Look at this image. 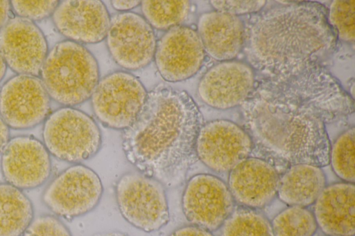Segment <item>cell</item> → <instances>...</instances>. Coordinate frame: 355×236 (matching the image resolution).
Segmentation results:
<instances>
[{"label": "cell", "instance_id": "obj_1", "mask_svg": "<svg viewBox=\"0 0 355 236\" xmlns=\"http://www.w3.org/2000/svg\"><path fill=\"white\" fill-rule=\"evenodd\" d=\"M253 151L282 174L288 166L329 164L326 125L354 112V101L325 69L286 76H261L241 105Z\"/></svg>", "mask_w": 355, "mask_h": 236}, {"label": "cell", "instance_id": "obj_2", "mask_svg": "<svg viewBox=\"0 0 355 236\" xmlns=\"http://www.w3.org/2000/svg\"><path fill=\"white\" fill-rule=\"evenodd\" d=\"M202 125L201 112L187 91L159 84L148 92L136 119L123 130L124 154L139 172L165 187H177L197 158L196 141Z\"/></svg>", "mask_w": 355, "mask_h": 236}, {"label": "cell", "instance_id": "obj_3", "mask_svg": "<svg viewBox=\"0 0 355 236\" xmlns=\"http://www.w3.org/2000/svg\"><path fill=\"white\" fill-rule=\"evenodd\" d=\"M336 44L325 8L318 3H285L253 17L245 26L248 64L262 76H286L324 66Z\"/></svg>", "mask_w": 355, "mask_h": 236}, {"label": "cell", "instance_id": "obj_4", "mask_svg": "<svg viewBox=\"0 0 355 236\" xmlns=\"http://www.w3.org/2000/svg\"><path fill=\"white\" fill-rule=\"evenodd\" d=\"M40 75L50 98L72 107L91 98L100 80L93 54L83 44L68 39L49 51Z\"/></svg>", "mask_w": 355, "mask_h": 236}, {"label": "cell", "instance_id": "obj_5", "mask_svg": "<svg viewBox=\"0 0 355 236\" xmlns=\"http://www.w3.org/2000/svg\"><path fill=\"white\" fill-rule=\"evenodd\" d=\"M42 138L50 154L75 164L95 156L102 143L101 132L95 120L72 107L59 108L48 116Z\"/></svg>", "mask_w": 355, "mask_h": 236}, {"label": "cell", "instance_id": "obj_6", "mask_svg": "<svg viewBox=\"0 0 355 236\" xmlns=\"http://www.w3.org/2000/svg\"><path fill=\"white\" fill-rule=\"evenodd\" d=\"M121 216L132 226L147 233L159 230L170 219L165 186L142 172L123 174L115 188Z\"/></svg>", "mask_w": 355, "mask_h": 236}, {"label": "cell", "instance_id": "obj_7", "mask_svg": "<svg viewBox=\"0 0 355 236\" xmlns=\"http://www.w3.org/2000/svg\"><path fill=\"white\" fill-rule=\"evenodd\" d=\"M147 94L137 77L115 71L99 80L91 96L92 109L104 126L123 131L136 119Z\"/></svg>", "mask_w": 355, "mask_h": 236}, {"label": "cell", "instance_id": "obj_8", "mask_svg": "<svg viewBox=\"0 0 355 236\" xmlns=\"http://www.w3.org/2000/svg\"><path fill=\"white\" fill-rule=\"evenodd\" d=\"M103 193L96 172L80 163L57 175L44 189L42 199L55 215L71 219L92 211Z\"/></svg>", "mask_w": 355, "mask_h": 236}, {"label": "cell", "instance_id": "obj_9", "mask_svg": "<svg viewBox=\"0 0 355 236\" xmlns=\"http://www.w3.org/2000/svg\"><path fill=\"white\" fill-rule=\"evenodd\" d=\"M252 151V140L247 131L225 119L203 123L195 146L196 158L218 173L229 172L251 156Z\"/></svg>", "mask_w": 355, "mask_h": 236}, {"label": "cell", "instance_id": "obj_10", "mask_svg": "<svg viewBox=\"0 0 355 236\" xmlns=\"http://www.w3.org/2000/svg\"><path fill=\"white\" fill-rule=\"evenodd\" d=\"M181 203L191 225L210 232L219 230L236 206L227 183L206 173L195 174L187 181Z\"/></svg>", "mask_w": 355, "mask_h": 236}, {"label": "cell", "instance_id": "obj_11", "mask_svg": "<svg viewBox=\"0 0 355 236\" xmlns=\"http://www.w3.org/2000/svg\"><path fill=\"white\" fill-rule=\"evenodd\" d=\"M105 38L110 55L123 69L139 70L154 60L157 40L153 28L137 13L113 16Z\"/></svg>", "mask_w": 355, "mask_h": 236}, {"label": "cell", "instance_id": "obj_12", "mask_svg": "<svg viewBox=\"0 0 355 236\" xmlns=\"http://www.w3.org/2000/svg\"><path fill=\"white\" fill-rule=\"evenodd\" d=\"M50 97L40 78L16 75L0 89V115L10 128L28 129L50 114Z\"/></svg>", "mask_w": 355, "mask_h": 236}, {"label": "cell", "instance_id": "obj_13", "mask_svg": "<svg viewBox=\"0 0 355 236\" xmlns=\"http://www.w3.org/2000/svg\"><path fill=\"white\" fill-rule=\"evenodd\" d=\"M205 52L197 31L178 25L157 42L154 60L162 78L170 82L189 79L202 67Z\"/></svg>", "mask_w": 355, "mask_h": 236}, {"label": "cell", "instance_id": "obj_14", "mask_svg": "<svg viewBox=\"0 0 355 236\" xmlns=\"http://www.w3.org/2000/svg\"><path fill=\"white\" fill-rule=\"evenodd\" d=\"M0 51L17 75L37 76L49 53L41 29L32 21L13 16L0 28Z\"/></svg>", "mask_w": 355, "mask_h": 236}, {"label": "cell", "instance_id": "obj_15", "mask_svg": "<svg viewBox=\"0 0 355 236\" xmlns=\"http://www.w3.org/2000/svg\"><path fill=\"white\" fill-rule=\"evenodd\" d=\"M255 83L254 71L248 64L237 60L220 62L202 75L198 95L212 108L228 109L245 102Z\"/></svg>", "mask_w": 355, "mask_h": 236}, {"label": "cell", "instance_id": "obj_16", "mask_svg": "<svg viewBox=\"0 0 355 236\" xmlns=\"http://www.w3.org/2000/svg\"><path fill=\"white\" fill-rule=\"evenodd\" d=\"M1 169L6 183L21 190L35 189L51 175L50 154L35 137L15 136L1 153Z\"/></svg>", "mask_w": 355, "mask_h": 236}, {"label": "cell", "instance_id": "obj_17", "mask_svg": "<svg viewBox=\"0 0 355 236\" xmlns=\"http://www.w3.org/2000/svg\"><path fill=\"white\" fill-rule=\"evenodd\" d=\"M280 174L270 162L250 156L228 172L227 185L237 206L261 210L277 197Z\"/></svg>", "mask_w": 355, "mask_h": 236}, {"label": "cell", "instance_id": "obj_18", "mask_svg": "<svg viewBox=\"0 0 355 236\" xmlns=\"http://www.w3.org/2000/svg\"><path fill=\"white\" fill-rule=\"evenodd\" d=\"M110 19L105 4L98 0L62 1L52 15L58 32L79 44H96L105 39Z\"/></svg>", "mask_w": 355, "mask_h": 236}, {"label": "cell", "instance_id": "obj_19", "mask_svg": "<svg viewBox=\"0 0 355 236\" xmlns=\"http://www.w3.org/2000/svg\"><path fill=\"white\" fill-rule=\"evenodd\" d=\"M313 206L318 228L324 235L354 236V183L340 181L327 185Z\"/></svg>", "mask_w": 355, "mask_h": 236}, {"label": "cell", "instance_id": "obj_20", "mask_svg": "<svg viewBox=\"0 0 355 236\" xmlns=\"http://www.w3.org/2000/svg\"><path fill=\"white\" fill-rule=\"evenodd\" d=\"M196 31L205 53L217 61L233 60L243 50L245 25L237 16L216 10L202 13Z\"/></svg>", "mask_w": 355, "mask_h": 236}, {"label": "cell", "instance_id": "obj_21", "mask_svg": "<svg viewBox=\"0 0 355 236\" xmlns=\"http://www.w3.org/2000/svg\"><path fill=\"white\" fill-rule=\"evenodd\" d=\"M326 185L322 167L293 164L280 174L277 197L288 206L307 208L313 206Z\"/></svg>", "mask_w": 355, "mask_h": 236}, {"label": "cell", "instance_id": "obj_22", "mask_svg": "<svg viewBox=\"0 0 355 236\" xmlns=\"http://www.w3.org/2000/svg\"><path fill=\"white\" fill-rule=\"evenodd\" d=\"M33 219V203L22 190L0 183V236H22Z\"/></svg>", "mask_w": 355, "mask_h": 236}, {"label": "cell", "instance_id": "obj_23", "mask_svg": "<svg viewBox=\"0 0 355 236\" xmlns=\"http://www.w3.org/2000/svg\"><path fill=\"white\" fill-rule=\"evenodd\" d=\"M218 236H273L270 221L259 210L236 206Z\"/></svg>", "mask_w": 355, "mask_h": 236}, {"label": "cell", "instance_id": "obj_24", "mask_svg": "<svg viewBox=\"0 0 355 236\" xmlns=\"http://www.w3.org/2000/svg\"><path fill=\"white\" fill-rule=\"evenodd\" d=\"M144 18L153 27L158 30H169L186 20L189 15V1H141Z\"/></svg>", "mask_w": 355, "mask_h": 236}, {"label": "cell", "instance_id": "obj_25", "mask_svg": "<svg viewBox=\"0 0 355 236\" xmlns=\"http://www.w3.org/2000/svg\"><path fill=\"white\" fill-rule=\"evenodd\" d=\"M270 223L273 236H314L318 228L313 212L300 206H288Z\"/></svg>", "mask_w": 355, "mask_h": 236}, {"label": "cell", "instance_id": "obj_26", "mask_svg": "<svg viewBox=\"0 0 355 236\" xmlns=\"http://www.w3.org/2000/svg\"><path fill=\"white\" fill-rule=\"evenodd\" d=\"M355 130L352 127L340 134L331 145L329 161L334 174L342 181H355Z\"/></svg>", "mask_w": 355, "mask_h": 236}, {"label": "cell", "instance_id": "obj_27", "mask_svg": "<svg viewBox=\"0 0 355 236\" xmlns=\"http://www.w3.org/2000/svg\"><path fill=\"white\" fill-rule=\"evenodd\" d=\"M355 1H333L330 4L327 19L338 37L353 43L355 38Z\"/></svg>", "mask_w": 355, "mask_h": 236}, {"label": "cell", "instance_id": "obj_28", "mask_svg": "<svg viewBox=\"0 0 355 236\" xmlns=\"http://www.w3.org/2000/svg\"><path fill=\"white\" fill-rule=\"evenodd\" d=\"M58 1H10L11 10L16 16L34 21H40L52 16L59 4Z\"/></svg>", "mask_w": 355, "mask_h": 236}, {"label": "cell", "instance_id": "obj_29", "mask_svg": "<svg viewBox=\"0 0 355 236\" xmlns=\"http://www.w3.org/2000/svg\"><path fill=\"white\" fill-rule=\"evenodd\" d=\"M22 236H72L66 225L57 217L42 215L34 218Z\"/></svg>", "mask_w": 355, "mask_h": 236}, {"label": "cell", "instance_id": "obj_30", "mask_svg": "<svg viewBox=\"0 0 355 236\" xmlns=\"http://www.w3.org/2000/svg\"><path fill=\"white\" fill-rule=\"evenodd\" d=\"M265 0L253 1H210L212 7L219 12L239 17L245 14L260 12L266 6Z\"/></svg>", "mask_w": 355, "mask_h": 236}, {"label": "cell", "instance_id": "obj_31", "mask_svg": "<svg viewBox=\"0 0 355 236\" xmlns=\"http://www.w3.org/2000/svg\"><path fill=\"white\" fill-rule=\"evenodd\" d=\"M168 236H215L212 232L193 226L186 225L174 230Z\"/></svg>", "mask_w": 355, "mask_h": 236}, {"label": "cell", "instance_id": "obj_32", "mask_svg": "<svg viewBox=\"0 0 355 236\" xmlns=\"http://www.w3.org/2000/svg\"><path fill=\"white\" fill-rule=\"evenodd\" d=\"M10 127L0 115V154L10 140Z\"/></svg>", "mask_w": 355, "mask_h": 236}, {"label": "cell", "instance_id": "obj_33", "mask_svg": "<svg viewBox=\"0 0 355 236\" xmlns=\"http://www.w3.org/2000/svg\"><path fill=\"white\" fill-rule=\"evenodd\" d=\"M112 7L116 10L127 12L141 4V1H112Z\"/></svg>", "mask_w": 355, "mask_h": 236}, {"label": "cell", "instance_id": "obj_34", "mask_svg": "<svg viewBox=\"0 0 355 236\" xmlns=\"http://www.w3.org/2000/svg\"><path fill=\"white\" fill-rule=\"evenodd\" d=\"M10 3L7 0H0V28L10 17Z\"/></svg>", "mask_w": 355, "mask_h": 236}, {"label": "cell", "instance_id": "obj_35", "mask_svg": "<svg viewBox=\"0 0 355 236\" xmlns=\"http://www.w3.org/2000/svg\"><path fill=\"white\" fill-rule=\"evenodd\" d=\"M92 236H130L125 233H123L121 231H108V232H103L98 233L93 235Z\"/></svg>", "mask_w": 355, "mask_h": 236}, {"label": "cell", "instance_id": "obj_36", "mask_svg": "<svg viewBox=\"0 0 355 236\" xmlns=\"http://www.w3.org/2000/svg\"><path fill=\"white\" fill-rule=\"evenodd\" d=\"M7 69V65L0 51V82L3 79Z\"/></svg>", "mask_w": 355, "mask_h": 236}]
</instances>
